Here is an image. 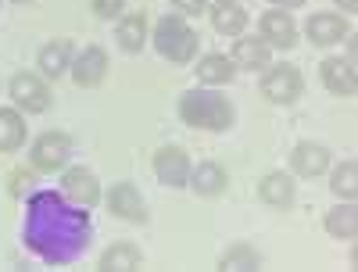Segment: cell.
<instances>
[{
  "label": "cell",
  "mask_w": 358,
  "mask_h": 272,
  "mask_svg": "<svg viewBox=\"0 0 358 272\" xmlns=\"http://www.w3.org/2000/svg\"><path fill=\"white\" fill-rule=\"evenodd\" d=\"M25 244L50 265L76 262L90 244V208L72 204L65 194H33L25 215Z\"/></svg>",
  "instance_id": "cell-1"
},
{
  "label": "cell",
  "mask_w": 358,
  "mask_h": 272,
  "mask_svg": "<svg viewBox=\"0 0 358 272\" xmlns=\"http://www.w3.org/2000/svg\"><path fill=\"white\" fill-rule=\"evenodd\" d=\"M179 122L204 133H229L236 122V108L222 94V86H194L179 94Z\"/></svg>",
  "instance_id": "cell-2"
},
{
  "label": "cell",
  "mask_w": 358,
  "mask_h": 272,
  "mask_svg": "<svg viewBox=\"0 0 358 272\" xmlns=\"http://www.w3.org/2000/svg\"><path fill=\"white\" fill-rule=\"evenodd\" d=\"M151 43L155 50L172 65H194V57L201 50V36L197 29L187 22V15H162L158 25L151 29Z\"/></svg>",
  "instance_id": "cell-3"
},
{
  "label": "cell",
  "mask_w": 358,
  "mask_h": 272,
  "mask_svg": "<svg viewBox=\"0 0 358 272\" xmlns=\"http://www.w3.org/2000/svg\"><path fill=\"white\" fill-rule=\"evenodd\" d=\"M258 90H262V97H265L268 104L287 108V104L301 101V94H305V76H301V69L290 65V62H276V65L268 62V65L262 69Z\"/></svg>",
  "instance_id": "cell-4"
},
{
  "label": "cell",
  "mask_w": 358,
  "mask_h": 272,
  "mask_svg": "<svg viewBox=\"0 0 358 272\" xmlns=\"http://www.w3.org/2000/svg\"><path fill=\"white\" fill-rule=\"evenodd\" d=\"M8 97L22 115H43L54 104V90H50V79H43L40 72L22 69L8 79Z\"/></svg>",
  "instance_id": "cell-5"
},
{
  "label": "cell",
  "mask_w": 358,
  "mask_h": 272,
  "mask_svg": "<svg viewBox=\"0 0 358 272\" xmlns=\"http://www.w3.org/2000/svg\"><path fill=\"white\" fill-rule=\"evenodd\" d=\"M69 162H72V136L62 133V129H47L29 143V165H33L40 176L65 172Z\"/></svg>",
  "instance_id": "cell-6"
},
{
  "label": "cell",
  "mask_w": 358,
  "mask_h": 272,
  "mask_svg": "<svg viewBox=\"0 0 358 272\" xmlns=\"http://www.w3.org/2000/svg\"><path fill=\"white\" fill-rule=\"evenodd\" d=\"M104 204L115 219H122L129 226H147L151 222V211H147V201L140 194V187L133 183V179H118V183L108 187L104 194Z\"/></svg>",
  "instance_id": "cell-7"
},
{
  "label": "cell",
  "mask_w": 358,
  "mask_h": 272,
  "mask_svg": "<svg viewBox=\"0 0 358 272\" xmlns=\"http://www.w3.org/2000/svg\"><path fill=\"white\" fill-rule=\"evenodd\" d=\"M108 72H111V57L101 43H86L83 50H76L72 69H69V76L79 90H97L108 79Z\"/></svg>",
  "instance_id": "cell-8"
},
{
  "label": "cell",
  "mask_w": 358,
  "mask_h": 272,
  "mask_svg": "<svg viewBox=\"0 0 358 272\" xmlns=\"http://www.w3.org/2000/svg\"><path fill=\"white\" fill-rule=\"evenodd\" d=\"M155 176H158V183L169 187V190H183L187 187V179H190V155H187V147H179V143H162L155 150Z\"/></svg>",
  "instance_id": "cell-9"
},
{
  "label": "cell",
  "mask_w": 358,
  "mask_h": 272,
  "mask_svg": "<svg viewBox=\"0 0 358 272\" xmlns=\"http://www.w3.org/2000/svg\"><path fill=\"white\" fill-rule=\"evenodd\" d=\"M258 36L273 47V50H294L301 43V33H297V22L287 8H273V11H262L258 18Z\"/></svg>",
  "instance_id": "cell-10"
},
{
  "label": "cell",
  "mask_w": 358,
  "mask_h": 272,
  "mask_svg": "<svg viewBox=\"0 0 358 272\" xmlns=\"http://www.w3.org/2000/svg\"><path fill=\"white\" fill-rule=\"evenodd\" d=\"M62 194L79 204V208H97L104 201V190H101V179L94 169H86V165H69L62 172Z\"/></svg>",
  "instance_id": "cell-11"
},
{
  "label": "cell",
  "mask_w": 358,
  "mask_h": 272,
  "mask_svg": "<svg viewBox=\"0 0 358 272\" xmlns=\"http://www.w3.org/2000/svg\"><path fill=\"white\" fill-rule=\"evenodd\" d=\"M330 165H334V150L326 147V143L297 140L294 150H290V176H294V179H315V176H322Z\"/></svg>",
  "instance_id": "cell-12"
},
{
  "label": "cell",
  "mask_w": 358,
  "mask_h": 272,
  "mask_svg": "<svg viewBox=\"0 0 358 272\" xmlns=\"http://www.w3.org/2000/svg\"><path fill=\"white\" fill-rule=\"evenodd\" d=\"M319 79L326 86V94H334L341 101H351L355 97V90H358V72H355V62L351 57H322V65H319Z\"/></svg>",
  "instance_id": "cell-13"
},
{
  "label": "cell",
  "mask_w": 358,
  "mask_h": 272,
  "mask_svg": "<svg viewBox=\"0 0 358 272\" xmlns=\"http://www.w3.org/2000/svg\"><path fill=\"white\" fill-rule=\"evenodd\" d=\"M258 201L273 211H290L297 201V179L287 169H273L258 179Z\"/></svg>",
  "instance_id": "cell-14"
},
{
  "label": "cell",
  "mask_w": 358,
  "mask_h": 272,
  "mask_svg": "<svg viewBox=\"0 0 358 272\" xmlns=\"http://www.w3.org/2000/svg\"><path fill=\"white\" fill-rule=\"evenodd\" d=\"M147 43H151V22H147V11H122L115 18V47L122 54H143Z\"/></svg>",
  "instance_id": "cell-15"
},
{
  "label": "cell",
  "mask_w": 358,
  "mask_h": 272,
  "mask_svg": "<svg viewBox=\"0 0 358 272\" xmlns=\"http://www.w3.org/2000/svg\"><path fill=\"white\" fill-rule=\"evenodd\" d=\"M72 57H76V43H72L69 36H54V40H47V43L40 47V54H36V72H40L43 79L57 83L62 76H69Z\"/></svg>",
  "instance_id": "cell-16"
},
{
  "label": "cell",
  "mask_w": 358,
  "mask_h": 272,
  "mask_svg": "<svg viewBox=\"0 0 358 272\" xmlns=\"http://www.w3.org/2000/svg\"><path fill=\"white\" fill-rule=\"evenodd\" d=\"M208 22H212V29L219 36H241L244 29H248V22H251V15H248V8L241 4V0H208Z\"/></svg>",
  "instance_id": "cell-17"
},
{
  "label": "cell",
  "mask_w": 358,
  "mask_h": 272,
  "mask_svg": "<svg viewBox=\"0 0 358 272\" xmlns=\"http://www.w3.org/2000/svg\"><path fill=\"white\" fill-rule=\"evenodd\" d=\"M348 29H351L348 18L337 11H312L305 22V40L312 47H334V43H344Z\"/></svg>",
  "instance_id": "cell-18"
},
{
  "label": "cell",
  "mask_w": 358,
  "mask_h": 272,
  "mask_svg": "<svg viewBox=\"0 0 358 272\" xmlns=\"http://www.w3.org/2000/svg\"><path fill=\"white\" fill-rule=\"evenodd\" d=\"M229 57H233L236 69H244V72H262L268 62H273V47H268L258 33H255V36L241 33V36H233Z\"/></svg>",
  "instance_id": "cell-19"
},
{
  "label": "cell",
  "mask_w": 358,
  "mask_h": 272,
  "mask_svg": "<svg viewBox=\"0 0 358 272\" xmlns=\"http://www.w3.org/2000/svg\"><path fill=\"white\" fill-rule=\"evenodd\" d=\"M236 72H241V69L233 65V57H229V54L212 50V54L194 57V76H197V86H229V83L236 79Z\"/></svg>",
  "instance_id": "cell-20"
},
{
  "label": "cell",
  "mask_w": 358,
  "mask_h": 272,
  "mask_svg": "<svg viewBox=\"0 0 358 272\" xmlns=\"http://www.w3.org/2000/svg\"><path fill=\"white\" fill-rule=\"evenodd\" d=\"M187 187L204 197V201H212V197H222L226 187H229V172L219 165V162H197L190 169V179H187Z\"/></svg>",
  "instance_id": "cell-21"
},
{
  "label": "cell",
  "mask_w": 358,
  "mask_h": 272,
  "mask_svg": "<svg viewBox=\"0 0 358 272\" xmlns=\"http://www.w3.org/2000/svg\"><path fill=\"white\" fill-rule=\"evenodd\" d=\"M322 229L330 233L334 240H344V244H351V240L358 236V208H355V201L334 204V208L322 215Z\"/></svg>",
  "instance_id": "cell-22"
},
{
  "label": "cell",
  "mask_w": 358,
  "mask_h": 272,
  "mask_svg": "<svg viewBox=\"0 0 358 272\" xmlns=\"http://www.w3.org/2000/svg\"><path fill=\"white\" fill-rule=\"evenodd\" d=\"M29 140V126H25V115L11 104V108H0V155H18Z\"/></svg>",
  "instance_id": "cell-23"
},
{
  "label": "cell",
  "mask_w": 358,
  "mask_h": 272,
  "mask_svg": "<svg viewBox=\"0 0 358 272\" xmlns=\"http://www.w3.org/2000/svg\"><path fill=\"white\" fill-rule=\"evenodd\" d=\"M104 272H129V269H140L143 265V251L133 244V240H118V244H111L101 262H97Z\"/></svg>",
  "instance_id": "cell-24"
},
{
  "label": "cell",
  "mask_w": 358,
  "mask_h": 272,
  "mask_svg": "<svg viewBox=\"0 0 358 272\" xmlns=\"http://www.w3.org/2000/svg\"><path fill=\"white\" fill-rule=\"evenodd\" d=\"M330 190H334L337 201H355L358 197V162L355 158H344L341 165H334Z\"/></svg>",
  "instance_id": "cell-25"
},
{
  "label": "cell",
  "mask_w": 358,
  "mask_h": 272,
  "mask_svg": "<svg viewBox=\"0 0 358 272\" xmlns=\"http://www.w3.org/2000/svg\"><path fill=\"white\" fill-rule=\"evenodd\" d=\"M258 265H262V255L248 240H236V244H229L219 255V269H258Z\"/></svg>",
  "instance_id": "cell-26"
},
{
  "label": "cell",
  "mask_w": 358,
  "mask_h": 272,
  "mask_svg": "<svg viewBox=\"0 0 358 272\" xmlns=\"http://www.w3.org/2000/svg\"><path fill=\"white\" fill-rule=\"evenodd\" d=\"M36 176H40V172L29 165V162H25L22 169H11V172H8V194H11L15 201L29 197V190H33V183H36Z\"/></svg>",
  "instance_id": "cell-27"
},
{
  "label": "cell",
  "mask_w": 358,
  "mask_h": 272,
  "mask_svg": "<svg viewBox=\"0 0 358 272\" xmlns=\"http://www.w3.org/2000/svg\"><path fill=\"white\" fill-rule=\"evenodd\" d=\"M90 11H94L101 22H115L126 11V0H90Z\"/></svg>",
  "instance_id": "cell-28"
},
{
  "label": "cell",
  "mask_w": 358,
  "mask_h": 272,
  "mask_svg": "<svg viewBox=\"0 0 358 272\" xmlns=\"http://www.w3.org/2000/svg\"><path fill=\"white\" fill-rule=\"evenodd\" d=\"M172 8H176L179 15H187V18H194V15L208 11V0H172Z\"/></svg>",
  "instance_id": "cell-29"
},
{
  "label": "cell",
  "mask_w": 358,
  "mask_h": 272,
  "mask_svg": "<svg viewBox=\"0 0 358 272\" xmlns=\"http://www.w3.org/2000/svg\"><path fill=\"white\" fill-rule=\"evenodd\" d=\"M334 4H337V11H344V18L358 11V0H334Z\"/></svg>",
  "instance_id": "cell-30"
},
{
  "label": "cell",
  "mask_w": 358,
  "mask_h": 272,
  "mask_svg": "<svg viewBox=\"0 0 358 272\" xmlns=\"http://www.w3.org/2000/svg\"><path fill=\"white\" fill-rule=\"evenodd\" d=\"M273 8H287V11H294V8H305V0H268Z\"/></svg>",
  "instance_id": "cell-31"
},
{
  "label": "cell",
  "mask_w": 358,
  "mask_h": 272,
  "mask_svg": "<svg viewBox=\"0 0 358 272\" xmlns=\"http://www.w3.org/2000/svg\"><path fill=\"white\" fill-rule=\"evenodd\" d=\"M11 4H33V0H11Z\"/></svg>",
  "instance_id": "cell-32"
}]
</instances>
